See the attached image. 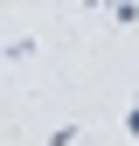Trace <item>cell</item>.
<instances>
[{
  "instance_id": "cell-1",
  "label": "cell",
  "mask_w": 139,
  "mask_h": 146,
  "mask_svg": "<svg viewBox=\"0 0 139 146\" xmlns=\"http://www.w3.org/2000/svg\"><path fill=\"white\" fill-rule=\"evenodd\" d=\"M0 56H7V63H28V56H35V35H7V49H0Z\"/></svg>"
},
{
  "instance_id": "cell-2",
  "label": "cell",
  "mask_w": 139,
  "mask_h": 146,
  "mask_svg": "<svg viewBox=\"0 0 139 146\" xmlns=\"http://www.w3.org/2000/svg\"><path fill=\"white\" fill-rule=\"evenodd\" d=\"M111 28H139V0H111Z\"/></svg>"
},
{
  "instance_id": "cell-4",
  "label": "cell",
  "mask_w": 139,
  "mask_h": 146,
  "mask_svg": "<svg viewBox=\"0 0 139 146\" xmlns=\"http://www.w3.org/2000/svg\"><path fill=\"white\" fill-rule=\"evenodd\" d=\"M125 139H139V98L125 104Z\"/></svg>"
},
{
  "instance_id": "cell-3",
  "label": "cell",
  "mask_w": 139,
  "mask_h": 146,
  "mask_svg": "<svg viewBox=\"0 0 139 146\" xmlns=\"http://www.w3.org/2000/svg\"><path fill=\"white\" fill-rule=\"evenodd\" d=\"M49 146H83V125H56V132H49Z\"/></svg>"
}]
</instances>
